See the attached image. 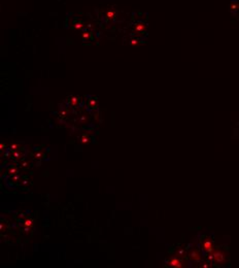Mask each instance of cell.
<instances>
[{"mask_svg": "<svg viewBox=\"0 0 239 268\" xmlns=\"http://www.w3.org/2000/svg\"><path fill=\"white\" fill-rule=\"evenodd\" d=\"M209 259L213 260L215 263H219V264H224L226 262V255L221 250H213L209 255Z\"/></svg>", "mask_w": 239, "mask_h": 268, "instance_id": "cell-1", "label": "cell"}, {"mask_svg": "<svg viewBox=\"0 0 239 268\" xmlns=\"http://www.w3.org/2000/svg\"><path fill=\"white\" fill-rule=\"evenodd\" d=\"M202 249L205 253H211L213 251V243L209 238H205L202 241Z\"/></svg>", "mask_w": 239, "mask_h": 268, "instance_id": "cell-2", "label": "cell"}, {"mask_svg": "<svg viewBox=\"0 0 239 268\" xmlns=\"http://www.w3.org/2000/svg\"><path fill=\"white\" fill-rule=\"evenodd\" d=\"M167 265L170 267H174V268H182L184 267V262L179 259V258H172L167 262Z\"/></svg>", "mask_w": 239, "mask_h": 268, "instance_id": "cell-3", "label": "cell"}, {"mask_svg": "<svg viewBox=\"0 0 239 268\" xmlns=\"http://www.w3.org/2000/svg\"><path fill=\"white\" fill-rule=\"evenodd\" d=\"M229 10L233 15L239 13V0H231L229 4Z\"/></svg>", "mask_w": 239, "mask_h": 268, "instance_id": "cell-4", "label": "cell"}, {"mask_svg": "<svg viewBox=\"0 0 239 268\" xmlns=\"http://www.w3.org/2000/svg\"><path fill=\"white\" fill-rule=\"evenodd\" d=\"M189 257H190V259H191L192 261H194V262H199V261L201 260V255L197 250L192 251L191 253H190Z\"/></svg>", "mask_w": 239, "mask_h": 268, "instance_id": "cell-5", "label": "cell"}, {"mask_svg": "<svg viewBox=\"0 0 239 268\" xmlns=\"http://www.w3.org/2000/svg\"><path fill=\"white\" fill-rule=\"evenodd\" d=\"M32 225H33V222H32L31 220H29V219H27V220L25 221V226H26V227H31Z\"/></svg>", "mask_w": 239, "mask_h": 268, "instance_id": "cell-6", "label": "cell"}, {"mask_svg": "<svg viewBox=\"0 0 239 268\" xmlns=\"http://www.w3.org/2000/svg\"><path fill=\"white\" fill-rule=\"evenodd\" d=\"M76 101H77V98H75V97L71 98V104H72V105H75V104H76Z\"/></svg>", "mask_w": 239, "mask_h": 268, "instance_id": "cell-7", "label": "cell"}, {"mask_svg": "<svg viewBox=\"0 0 239 268\" xmlns=\"http://www.w3.org/2000/svg\"><path fill=\"white\" fill-rule=\"evenodd\" d=\"M82 143H89V139H88V138H86V137H83V138L82 139Z\"/></svg>", "mask_w": 239, "mask_h": 268, "instance_id": "cell-8", "label": "cell"}, {"mask_svg": "<svg viewBox=\"0 0 239 268\" xmlns=\"http://www.w3.org/2000/svg\"><path fill=\"white\" fill-rule=\"evenodd\" d=\"M10 149L11 150H16V149H17V144H11Z\"/></svg>", "mask_w": 239, "mask_h": 268, "instance_id": "cell-9", "label": "cell"}, {"mask_svg": "<svg viewBox=\"0 0 239 268\" xmlns=\"http://www.w3.org/2000/svg\"><path fill=\"white\" fill-rule=\"evenodd\" d=\"M25 231H26V232H28V231H30V228H29V229H28V228H26V229H25Z\"/></svg>", "mask_w": 239, "mask_h": 268, "instance_id": "cell-10", "label": "cell"}]
</instances>
